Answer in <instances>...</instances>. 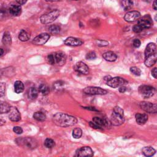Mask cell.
I'll return each mask as SVG.
<instances>
[{"instance_id": "cell-52", "label": "cell", "mask_w": 157, "mask_h": 157, "mask_svg": "<svg viewBox=\"0 0 157 157\" xmlns=\"http://www.w3.org/2000/svg\"><path fill=\"white\" fill-rule=\"evenodd\" d=\"M46 1H49V2H54V1H58L59 0H45Z\"/></svg>"}, {"instance_id": "cell-35", "label": "cell", "mask_w": 157, "mask_h": 157, "mask_svg": "<svg viewBox=\"0 0 157 157\" xmlns=\"http://www.w3.org/2000/svg\"><path fill=\"white\" fill-rule=\"evenodd\" d=\"M44 145L48 148H52L55 147V143L53 139H50V138H47L45 140Z\"/></svg>"}, {"instance_id": "cell-10", "label": "cell", "mask_w": 157, "mask_h": 157, "mask_svg": "<svg viewBox=\"0 0 157 157\" xmlns=\"http://www.w3.org/2000/svg\"><path fill=\"white\" fill-rule=\"evenodd\" d=\"M94 153L93 150L91 147L85 146L82 147L79 149H77L76 152L75 156L77 157H84V156H92Z\"/></svg>"}, {"instance_id": "cell-46", "label": "cell", "mask_w": 157, "mask_h": 157, "mask_svg": "<svg viewBox=\"0 0 157 157\" xmlns=\"http://www.w3.org/2000/svg\"><path fill=\"white\" fill-rule=\"evenodd\" d=\"M152 75L155 79H156V77H157V69H156V68H154L152 70Z\"/></svg>"}, {"instance_id": "cell-12", "label": "cell", "mask_w": 157, "mask_h": 157, "mask_svg": "<svg viewBox=\"0 0 157 157\" xmlns=\"http://www.w3.org/2000/svg\"><path fill=\"white\" fill-rule=\"evenodd\" d=\"M140 18V14L136 11L127 12L124 17V19L127 22H134Z\"/></svg>"}, {"instance_id": "cell-19", "label": "cell", "mask_w": 157, "mask_h": 157, "mask_svg": "<svg viewBox=\"0 0 157 157\" xmlns=\"http://www.w3.org/2000/svg\"><path fill=\"white\" fill-rule=\"evenodd\" d=\"M157 59V54L155 53L151 55H149L145 58V65L147 67H152L153 65H154Z\"/></svg>"}, {"instance_id": "cell-13", "label": "cell", "mask_w": 157, "mask_h": 157, "mask_svg": "<svg viewBox=\"0 0 157 157\" xmlns=\"http://www.w3.org/2000/svg\"><path fill=\"white\" fill-rule=\"evenodd\" d=\"M93 122H94L97 126L100 127V129L103 128H108L110 127L111 122L107 120L104 118H100L98 117H95L93 118Z\"/></svg>"}, {"instance_id": "cell-25", "label": "cell", "mask_w": 157, "mask_h": 157, "mask_svg": "<svg viewBox=\"0 0 157 157\" xmlns=\"http://www.w3.org/2000/svg\"><path fill=\"white\" fill-rule=\"evenodd\" d=\"M24 88V84L20 80H17L14 83V91L16 93L19 94L23 92Z\"/></svg>"}, {"instance_id": "cell-29", "label": "cell", "mask_w": 157, "mask_h": 157, "mask_svg": "<svg viewBox=\"0 0 157 157\" xmlns=\"http://www.w3.org/2000/svg\"><path fill=\"white\" fill-rule=\"evenodd\" d=\"M33 118L37 121L44 122L46 119V115L43 112L38 111L33 114Z\"/></svg>"}, {"instance_id": "cell-14", "label": "cell", "mask_w": 157, "mask_h": 157, "mask_svg": "<svg viewBox=\"0 0 157 157\" xmlns=\"http://www.w3.org/2000/svg\"><path fill=\"white\" fill-rule=\"evenodd\" d=\"M9 114V119L12 122H19L21 120L20 114L15 107H11Z\"/></svg>"}, {"instance_id": "cell-27", "label": "cell", "mask_w": 157, "mask_h": 157, "mask_svg": "<svg viewBox=\"0 0 157 157\" xmlns=\"http://www.w3.org/2000/svg\"><path fill=\"white\" fill-rule=\"evenodd\" d=\"M142 152L145 156H152L155 155L156 150L152 147H145L143 148Z\"/></svg>"}, {"instance_id": "cell-28", "label": "cell", "mask_w": 157, "mask_h": 157, "mask_svg": "<svg viewBox=\"0 0 157 157\" xmlns=\"http://www.w3.org/2000/svg\"><path fill=\"white\" fill-rule=\"evenodd\" d=\"M2 42L5 46H10L12 44V38L9 32H5L2 39Z\"/></svg>"}, {"instance_id": "cell-16", "label": "cell", "mask_w": 157, "mask_h": 157, "mask_svg": "<svg viewBox=\"0 0 157 157\" xmlns=\"http://www.w3.org/2000/svg\"><path fill=\"white\" fill-rule=\"evenodd\" d=\"M75 70L82 74L87 75L89 73V68L88 66L84 62L79 61L76 63L75 67Z\"/></svg>"}, {"instance_id": "cell-2", "label": "cell", "mask_w": 157, "mask_h": 157, "mask_svg": "<svg viewBox=\"0 0 157 157\" xmlns=\"http://www.w3.org/2000/svg\"><path fill=\"white\" fill-rule=\"evenodd\" d=\"M15 143L19 146L28 150L35 149L38 145L36 139L30 137H18L15 139Z\"/></svg>"}, {"instance_id": "cell-50", "label": "cell", "mask_w": 157, "mask_h": 157, "mask_svg": "<svg viewBox=\"0 0 157 157\" xmlns=\"http://www.w3.org/2000/svg\"><path fill=\"white\" fill-rule=\"evenodd\" d=\"M5 123H6V122L4 120L1 119V120H0V126H2L3 125H4Z\"/></svg>"}, {"instance_id": "cell-20", "label": "cell", "mask_w": 157, "mask_h": 157, "mask_svg": "<svg viewBox=\"0 0 157 157\" xmlns=\"http://www.w3.org/2000/svg\"><path fill=\"white\" fill-rule=\"evenodd\" d=\"M135 118L137 123L140 125H144L148 120V116L145 114L137 113L135 115Z\"/></svg>"}, {"instance_id": "cell-38", "label": "cell", "mask_w": 157, "mask_h": 157, "mask_svg": "<svg viewBox=\"0 0 157 157\" xmlns=\"http://www.w3.org/2000/svg\"><path fill=\"white\" fill-rule=\"evenodd\" d=\"M96 58V53L94 52H90L86 55V59L89 60H92Z\"/></svg>"}, {"instance_id": "cell-44", "label": "cell", "mask_w": 157, "mask_h": 157, "mask_svg": "<svg viewBox=\"0 0 157 157\" xmlns=\"http://www.w3.org/2000/svg\"><path fill=\"white\" fill-rule=\"evenodd\" d=\"M119 92L122 93H124L127 91V87L125 85H122L119 87Z\"/></svg>"}, {"instance_id": "cell-1", "label": "cell", "mask_w": 157, "mask_h": 157, "mask_svg": "<svg viewBox=\"0 0 157 157\" xmlns=\"http://www.w3.org/2000/svg\"><path fill=\"white\" fill-rule=\"evenodd\" d=\"M53 122L60 127H69L75 125L77 123L76 117L64 113H56L52 118Z\"/></svg>"}, {"instance_id": "cell-51", "label": "cell", "mask_w": 157, "mask_h": 157, "mask_svg": "<svg viewBox=\"0 0 157 157\" xmlns=\"http://www.w3.org/2000/svg\"><path fill=\"white\" fill-rule=\"evenodd\" d=\"M3 54H4V51H3V49L1 48H0V56H2Z\"/></svg>"}, {"instance_id": "cell-39", "label": "cell", "mask_w": 157, "mask_h": 157, "mask_svg": "<svg viewBox=\"0 0 157 157\" xmlns=\"http://www.w3.org/2000/svg\"><path fill=\"white\" fill-rule=\"evenodd\" d=\"M96 44L98 46L100 47H104V46H109V43L106 41L104 40H96Z\"/></svg>"}, {"instance_id": "cell-49", "label": "cell", "mask_w": 157, "mask_h": 157, "mask_svg": "<svg viewBox=\"0 0 157 157\" xmlns=\"http://www.w3.org/2000/svg\"><path fill=\"white\" fill-rule=\"evenodd\" d=\"M84 109H89V110H92V111H98L95 107H84Z\"/></svg>"}, {"instance_id": "cell-53", "label": "cell", "mask_w": 157, "mask_h": 157, "mask_svg": "<svg viewBox=\"0 0 157 157\" xmlns=\"http://www.w3.org/2000/svg\"><path fill=\"white\" fill-rule=\"evenodd\" d=\"M143 1L145 3H150L152 0H143Z\"/></svg>"}, {"instance_id": "cell-30", "label": "cell", "mask_w": 157, "mask_h": 157, "mask_svg": "<svg viewBox=\"0 0 157 157\" xmlns=\"http://www.w3.org/2000/svg\"><path fill=\"white\" fill-rule=\"evenodd\" d=\"M30 38V35L28 33L23 30H22L19 35V39L20 41H22V42H26V41H28Z\"/></svg>"}, {"instance_id": "cell-48", "label": "cell", "mask_w": 157, "mask_h": 157, "mask_svg": "<svg viewBox=\"0 0 157 157\" xmlns=\"http://www.w3.org/2000/svg\"><path fill=\"white\" fill-rule=\"evenodd\" d=\"M153 9L155 10L157 9V4H156V0H154L153 1Z\"/></svg>"}, {"instance_id": "cell-43", "label": "cell", "mask_w": 157, "mask_h": 157, "mask_svg": "<svg viewBox=\"0 0 157 157\" xmlns=\"http://www.w3.org/2000/svg\"><path fill=\"white\" fill-rule=\"evenodd\" d=\"M140 44H141V43H140V41L139 39H135L133 41V45L135 48H138L140 47Z\"/></svg>"}, {"instance_id": "cell-21", "label": "cell", "mask_w": 157, "mask_h": 157, "mask_svg": "<svg viewBox=\"0 0 157 157\" xmlns=\"http://www.w3.org/2000/svg\"><path fill=\"white\" fill-rule=\"evenodd\" d=\"M103 57L105 60L110 62L115 61L117 59V55L112 51H109L104 53L103 55Z\"/></svg>"}, {"instance_id": "cell-23", "label": "cell", "mask_w": 157, "mask_h": 157, "mask_svg": "<svg viewBox=\"0 0 157 157\" xmlns=\"http://www.w3.org/2000/svg\"><path fill=\"white\" fill-rule=\"evenodd\" d=\"M11 106L7 103L0 100V114L8 113L10 111Z\"/></svg>"}, {"instance_id": "cell-33", "label": "cell", "mask_w": 157, "mask_h": 157, "mask_svg": "<svg viewBox=\"0 0 157 157\" xmlns=\"http://www.w3.org/2000/svg\"><path fill=\"white\" fill-rule=\"evenodd\" d=\"M61 30L60 27L59 25H51L50 27L48 28V31H50L51 33L53 35H57L60 33Z\"/></svg>"}, {"instance_id": "cell-41", "label": "cell", "mask_w": 157, "mask_h": 157, "mask_svg": "<svg viewBox=\"0 0 157 157\" xmlns=\"http://www.w3.org/2000/svg\"><path fill=\"white\" fill-rule=\"evenodd\" d=\"M13 131L17 135H20L23 133V130L20 127H14L13 128Z\"/></svg>"}, {"instance_id": "cell-7", "label": "cell", "mask_w": 157, "mask_h": 157, "mask_svg": "<svg viewBox=\"0 0 157 157\" xmlns=\"http://www.w3.org/2000/svg\"><path fill=\"white\" fill-rule=\"evenodd\" d=\"M84 93L89 95H104L107 93V91L97 87H88L84 89Z\"/></svg>"}, {"instance_id": "cell-34", "label": "cell", "mask_w": 157, "mask_h": 157, "mask_svg": "<svg viewBox=\"0 0 157 157\" xmlns=\"http://www.w3.org/2000/svg\"><path fill=\"white\" fill-rule=\"evenodd\" d=\"M72 137L75 139H79L82 135V130L80 128H76L72 131Z\"/></svg>"}, {"instance_id": "cell-11", "label": "cell", "mask_w": 157, "mask_h": 157, "mask_svg": "<svg viewBox=\"0 0 157 157\" xmlns=\"http://www.w3.org/2000/svg\"><path fill=\"white\" fill-rule=\"evenodd\" d=\"M50 35L48 33H42L37 36L33 40V43L35 45L41 46L45 44L50 39Z\"/></svg>"}, {"instance_id": "cell-4", "label": "cell", "mask_w": 157, "mask_h": 157, "mask_svg": "<svg viewBox=\"0 0 157 157\" xmlns=\"http://www.w3.org/2000/svg\"><path fill=\"white\" fill-rule=\"evenodd\" d=\"M60 15V11L55 9L47 14L41 16L40 21L43 24H48L54 22Z\"/></svg>"}, {"instance_id": "cell-54", "label": "cell", "mask_w": 157, "mask_h": 157, "mask_svg": "<svg viewBox=\"0 0 157 157\" xmlns=\"http://www.w3.org/2000/svg\"><path fill=\"white\" fill-rule=\"evenodd\" d=\"M74 1H79V0H74Z\"/></svg>"}, {"instance_id": "cell-40", "label": "cell", "mask_w": 157, "mask_h": 157, "mask_svg": "<svg viewBox=\"0 0 157 157\" xmlns=\"http://www.w3.org/2000/svg\"><path fill=\"white\" fill-rule=\"evenodd\" d=\"M47 60L49 64H51L52 65L55 64V57H54V54H49L47 56Z\"/></svg>"}, {"instance_id": "cell-45", "label": "cell", "mask_w": 157, "mask_h": 157, "mask_svg": "<svg viewBox=\"0 0 157 157\" xmlns=\"http://www.w3.org/2000/svg\"><path fill=\"white\" fill-rule=\"evenodd\" d=\"M89 125H90V126L91 127H92V128H94V129H100V127H99L98 126H97L96 125V124L94 122H89Z\"/></svg>"}, {"instance_id": "cell-5", "label": "cell", "mask_w": 157, "mask_h": 157, "mask_svg": "<svg viewBox=\"0 0 157 157\" xmlns=\"http://www.w3.org/2000/svg\"><path fill=\"white\" fill-rule=\"evenodd\" d=\"M139 93L144 99H148L154 95L155 89L152 86L144 85L139 87Z\"/></svg>"}, {"instance_id": "cell-24", "label": "cell", "mask_w": 157, "mask_h": 157, "mask_svg": "<svg viewBox=\"0 0 157 157\" xmlns=\"http://www.w3.org/2000/svg\"><path fill=\"white\" fill-rule=\"evenodd\" d=\"M120 4L125 11L131 9L133 6V0H120Z\"/></svg>"}, {"instance_id": "cell-31", "label": "cell", "mask_w": 157, "mask_h": 157, "mask_svg": "<svg viewBox=\"0 0 157 157\" xmlns=\"http://www.w3.org/2000/svg\"><path fill=\"white\" fill-rule=\"evenodd\" d=\"M39 92L43 95L46 96L48 95L49 92H50V89H49V87L46 84H41L39 86Z\"/></svg>"}, {"instance_id": "cell-42", "label": "cell", "mask_w": 157, "mask_h": 157, "mask_svg": "<svg viewBox=\"0 0 157 157\" xmlns=\"http://www.w3.org/2000/svg\"><path fill=\"white\" fill-rule=\"evenodd\" d=\"M133 30L134 32L135 33H140L141 31H143V28L140 27L138 24H136L133 27Z\"/></svg>"}, {"instance_id": "cell-37", "label": "cell", "mask_w": 157, "mask_h": 157, "mask_svg": "<svg viewBox=\"0 0 157 157\" xmlns=\"http://www.w3.org/2000/svg\"><path fill=\"white\" fill-rule=\"evenodd\" d=\"M6 84L4 82H0V98L3 96L5 94Z\"/></svg>"}, {"instance_id": "cell-26", "label": "cell", "mask_w": 157, "mask_h": 157, "mask_svg": "<svg viewBox=\"0 0 157 157\" xmlns=\"http://www.w3.org/2000/svg\"><path fill=\"white\" fill-rule=\"evenodd\" d=\"M38 90L35 87H31L28 93V97L30 100H35L38 98Z\"/></svg>"}, {"instance_id": "cell-17", "label": "cell", "mask_w": 157, "mask_h": 157, "mask_svg": "<svg viewBox=\"0 0 157 157\" xmlns=\"http://www.w3.org/2000/svg\"><path fill=\"white\" fill-rule=\"evenodd\" d=\"M64 44L67 46H72V47L80 46L83 44V41L76 38L69 37L66 39V40L64 41Z\"/></svg>"}, {"instance_id": "cell-6", "label": "cell", "mask_w": 157, "mask_h": 157, "mask_svg": "<svg viewBox=\"0 0 157 157\" xmlns=\"http://www.w3.org/2000/svg\"><path fill=\"white\" fill-rule=\"evenodd\" d=\"M128 83V81L125 79L122 78L120 77H115L111 78L107 82V85L112 88H118L120 86L125 85Z\"/></svg>"}, {"instance_id": "cell-32", "label": "cell", "mask_w": 157, "mask_h": 157, "mask_svg": "<svg viewBox=\"0 0 157 157\" xmlns=\"http://www.w3.org/2000/svg\"><path fill=\"white\" fill-rule=\"evenodd\" d=\"M64 85V83L61 80H59L55 82L54 84V89L56 92H60L61 90H63Z\"/></svg>"}, {"instance_id": "cell-9", "label": "cell", "mask_w": 157, "mask_h": 157, "mask_svg": "<svg viewBox=\"0 0 157 157\" xmlns=\"http://www.w3.org/2000/svg\"><path fill=\"white\" fill-rule=\"evenodd\" d=\"M140 107L143 111L150 114H156L157 112L156 104L143 101L140 103Z\"/></svg>"}, {"instance_id": "cell-3", "label": "cell", "mask_w": 157, "mask_h": 157, "mask_svg": "<svg viewBox=\"0 0 157 157\" xmlns=\"http://www.w3.org/2000/svg\"><path fill=\"white\" fill-rule=\"evenodd\" d=\"M111 123L114 126H120L125 122L124 111L119 106L115 107L111 117Z\"/></svg>"}, {"instance_id": "cell-8", "label": "cell", "mask_w": 157, "mask_h": 157, "mask_svg": "<svg viewBox=\"0 0 157 157\" xmlns=\"http://www.w3.org/2000/svg\"><path fill=\"white\" fill-rule=\"evenodd\" d=\"M137 24L143 28V30L148 29L153 25V21L150 16L147 14L144 15L142 18H140L138 20Z\"/></svg>"}, {"instance_id": "cell-36", "label": "cell", "mask_w": 157, "mask_h": 157, "mask_svg": "<svg viewBox=\"0 0 157 157\" xmlns=\"http://www.w3.org/2000/svg\"><path fill=\"white\" fill-rule=\"evenodd\" d=\"M130 72L137 76H140V74H141V71H140V69L139 68H138L137 67H131L130 68Z\"/></svg>"}, {"instance_id": "cell-22", "label": "cell", "mask_w": 157, "mask_h": 157, "mask_svg": "<svg viewBox=\"0 0 157 157\" xmlns=\"http://www.w3.org/2000/svg\"><path fill=\"white\" fill-rule=\"evenodd\" d=\"M9 10L10 14L14 16H19L22 13V7L20 5H11Z\"/></svg>"}, {"instance_id": "cell-18", "label": "cell", "mask_w": 157, "mask_h": 157, "mask_svg": "<svg viewBox=\"0 0 157 157\" xmlns=\"http://www.w3.org/2000/svg\"><path fill=\"white\" fill-rule=\"evenodd\" d=\"M156 53V46L155 43H149L148 44L145 50V59L149 55H151L152 54H154Z\"/></svg>"}, {"instance_id": "cell-15", "label": "cell", "mask_w": 157, "mask_h": 157, "mask_svg": "<svg viewBox=\"0 0 157 157\" xmlns=\"http://www.w3.org/2000/svg\"><path fill=\"white\" fill-rule=\"evenodd\" d=\"M55 61L59 66H62L65 64L67 61V56L66 54L63 52H57L54 54Z\"/></svg>"}, {"instance_id": "cell-47", "label": "cell", "mask_w": 157, "mask_h": 157, "mask_svg": "<svg viewBox=\"0 0 157 157\" xmlns=\"http://www.w3.org/2000/svg\"><path fill=\"white\" fill-rule=\"evenodd\" d=\"M27 1V0H16V2H17L19 5H23L25 4Z\"/></svg>"}]
</instances>
